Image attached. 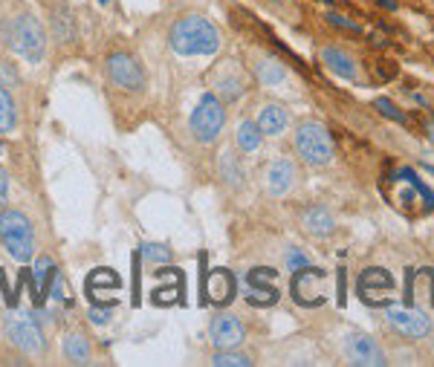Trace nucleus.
I'll return each mask as SVG.
<instances>
[{"mask_svg": "<svg viewBox=\"0 0 434 367\" xmlns=\"http://www.w3.org/2000/svg\"><path fill=\"white\" fill-rule=\"evenodd\" d=\"M99 4H101V6H107V4H111V0H99Z\"/></svg>", "mask_w": 434, "mask_h": 367, "instance_id": "40", "label": "nucleus"}, {"mask_svg": "<svg viewBox=\"0 0 434 367\" xmlns=\"http://www.w3.org/2000/svg\"><path fill=\"white\" fill-rule=\"evenodd\" d=\"M286 125H289V116H286V110L278 107V104H267V107L261 110V116H258V128H261V133H267V136H278Z\"/></svg>", "mask_w": 434, "mask_h": 367, "instance_id": "21", "label": "nucleus"}, {"mask_svg": "<svg viewBox=\"0 0 434 367\" xmlns=\"http://www.w3.org/2000/svg\"><path fill=\"white\" fill-rule=\"evenodd\" d=\"M286 266L293 269V272L304 269V266H307V254H304V252H299V249H289V252H286Z\"/></svg>", "mask_w": 434, "mask_h": 367, "instance_id": "32", "label": "nucleus"}, {"mask_svg": "<svg viewBox=\"0 0 434 367\" xmlns=\"http://www.w3.org/2000/svg\"><path fill=\"white\" fill-rule=\"evenodd\" d=\"M6 197H9V176L6 171H0V203H6Z\"/></svg>", "mask_w": 434, "mask_h": 367, "instance_id": "36", "label": "nucleus"}, {"mask_svg": "<svg viewBox=\"0 0 434 367\" xmlns=\"http://www.w3.org/2000/svg\"><path fill=\"white\" fill-rule=\"evenodd\" d=\"M61 347H64V358H69V361H87L90 358V341L82 333L64 336Z\"/></svg>", "mask_w": 434, "mask_h": 367, "instance_id": "23", "label": "nucleus"}, {"mask_svg": "<svg viewBox=\"0 0 434 367\" xmlns=\"http://www.w3.org/2000/svg\"><path fill=\"white\" fill-rule=\"evenodd\" d=\"M374 104H377V110H379V113H385L388 119H394V122H406V113H403L400 107H394L388 98H377Z\"/></svg>", "mask_w": 434, "mask_h": 367, "instance_id": "30", "label": "nucleus"}, {"mask_svg": "<svg viewBox=\"0 0 434 367\" xmlns=\"http://www.w3.org/2000/svg\"><path fill=\"white\" fill-rule=\"evenodd\" d=\"M328 21H330V23H336V26H342V29H350V32H359V26H356L353 21H347V18L336 15V12H330V15H328Z\"/></svg>", "mask_w": 434, "mask_h": 367, "instance_id": "34", "label": "nucleus"}, {"mask_svg": "<svg viewBox=\"0 0 434 367\" xmlns=\"http://www.w3.org/2000/svg\"><path fill=\"white\" fill-rule=\"evenodd\" d=\"M0 154H4V145H0Z\"/></svg>", "mask_w": 434, "mask_h": 367, "instance_id": "42", "label": "nucleus"}, {"mask_svg": "<svg viewBox=\"0 0 434 367\" xmlns=\"http://www.w3.org/2000/svg\"><path fill=\"white\" fill-rule=\"evenodd\" d=\"M171 47L177 55H214L221 50V35L203 15H186L171 26Z\"/></svg>", "mask_w": 434, "mask_h": 367, "instance_id": "1", "label": "nucleus"}, {"mask_svg": "<svg viewBox=\"0 0 434 367\" xmlns=\"http://www.w3.org/2000/svg\"><path fill=\"white\" fill-rule=\"evenodd\" d=\"M321 61H324V67H328L330 72H336V76H342V79H356V61H353L347 52L328 47V50H321Z\"/></svg>", "mask_w": 434, "mask_h": 367, "instance_id": "20", "label": "nucleus"}, {"mask_svg": "<svg viewBox=\"0 0 434 367\" xmlns=\"http://www.w3.org/2000/svg\"><path fill=\"white\" fill-rule=\"evenodd\" d=\"M107 76H111V81L128 93H139L145 87V76H142V67L133 55L128 52H113L107 55Z\"/></svg>", "mask_w": 434, "mask_h": 367, "instance_id": "11", "label": "nucleus"}, {"mask_svg": "<svg viewBox=\"0 0 434 367\" xmlns=\"http://www.w3.org/2000/svg\"><path fill=\"white\" fill-rule=\"evenodd\" d=\"M275 278H278V272L269 269V266H255V269H252L246 275V281H249L246 304H252V307H272V304H278L281 292L272 286Z\"/></svg>", "mask_w": 434, "mask_h": 367, "instance_id": "13", "label": "nucleus"}, {"mask_svg": "<svg viewBox=\"0 0 434 367\" xmlns=\"http://www.w3.org/2000/svg\"><path fill=\"white\" fill-rule=\"evenodd\" d=\"M0 243L18 264H26L35 252V232L29 217L18 208L0 211Z\"/></svg>", "mask_w": 434, "mask_h": 367, "instance_id": "2", "label": "nucleus"}, {"mask_svg": "<svg viewBox=\"0 0 434 367\" xmlns=\"http://www.w3.org/2000/svg\"><path fill=\"white\" fill-rule=\"evenodd\" d=\"M261 128H258V122H240L238 125V145H240V151H246V154H255L258 148H261Z\"/></svg>", "mask_w": 434, "mask_h": 367, "instance_id": "22", "label": "nucleus"}, {"mask_svg": "<svg viewBox=\"0 0 434 367\" xmlns=\"http://www.w3.org/2000/svg\"><path fill=\"white\" fill-rule=\"evenodd\" d=\"M18 81H21L18 69L12 64H6V61H0V84H18Z\"/></svg>", "mask_w": 434, "mask_h": 367, "instance_id": "33", "label": "nucleus"}, {"mask_svg": "<svg viewBox=\"0 0 434 367\" xmlns=\"http://www.w3.org/2000/svg\"><path fill=\"white\" fill-rule=\"evenodd\" d=\"M4 327H6V339L23 353H41L47 344V339L41 333V324L23 310H9Z\"/></svg>", "mask_w": 434, "mask_h": 367, "instance_id": "7", "label": "nucleus"}, {"mask_svg": "<svg viewBox=\"0 0 434 367\" xmlns=\"http://www.w3.org/2000/svg\"><path fill=\"white\" fill-rule=\"evenodd\" d=\"M221 171H223V182H226V186H232V188H240L243 186V174H240V168H238V162L226 154L223 159H221Z\"/></svg>", "mask_w": 434, "mask_h": 367, "instance_id": "28", "label": "nucleus"}, {"mask_svg": "<svg viewBox=\"0 0 434 367\" xmlns=\"http://www.w3.org/2000/svg\"><path fill=\"white\" fill-rule=\"evenodd\" d=\"M385 321L396 329L400 336L408 339H425L431 333V318L420 307H385Z\"/></svg>", "mask_w": 434, "mask_h": 367, "instance_id": "10", "label": "nucleus"}, {"mask_svg": "<svg viewBox=\"0 0 434 367\" xmlns=\"http://www.w3.org/2000/svg\"><path fill=\"white\" fill-rule=\"evenodd\" d=\"M133 281H136L133 283V304L139 307V252L133 254Z\"/></svg>", "mask_w": 434, "mask_h": 367, "instance_id": "35", "label": "nucleus"}, {"mask_svg": "<svg viewBox=\"0 0 434 367\" xmlns=\"http://www.w3.org/2000/svg\"><path fill=\"white\" fill-rule=\"evenodd\" d=\"M321 4H333V0H321Z\"/></svg>", "mask_w": 434, "mask_h": 367, "instance_id": "41", "label": "nucleus"}, {"mask_svg": "<svg viewBox=\"0 0 434 367\" xmlns=\"http://www.w3.org/2000/svg\"><path fill=\"white\" fill-rule=\"evenodd\" d=\"M18 122V113H15V101L12 96L6 93V87L0 84V133H9Z\"/></svg>", "mask_w": 434, "mask_h": 367, "instance_id": "25", "label": "nucleus"}, {"mask_svg": "<svg viewBox=\"0 0 434 367\" xmlns=\"http://www.w3.org/2000/svg\"><path fill=\"white\" fill-rule=\"evenodd\" d=\"M304 223H307V229L313 232V235H328V232H333V214L328 211V208H321V205H316V208H310L307 214H304Z\"/></svg>", "mask_w": 434, "mask_h": 367, "instance_id": "24", "label": "nucleus"}, {"mask_svg": "<svg viewBox=\"0 0 434 367\" xmlns=\"http://www.w3.org/2000/svg\"><path fill=\"white\" fill-rule=\"evenodd\" d=\"M428 136H431V142H434V122H428Z\"/></svg>", "mask_w": 434, "mask_h": 367, "instance_id": "38", "label": "nucleus"}, {"mask_svg": "<svg viewBox=\"0 0 434 367\" xmlns=\"http://www.w3.org/2000/svg\"><path fill=\"white\" fill-rule=\"evenodd\" d=\"M379 4H382L385 9H396V4H394V0H379Z\"/></svg>", "mask_w": 434, "mask_h": 367, "instance_id": "37", "label": "nucleus"}, {"mask_svg": "<svg viewBox=\"0 0 434 367\" xmlns=\"http://www.w3.org/2000/svg\"><path fill=\"white\" fill-rule=\"evenodd\" d=\"M211 364H217V367H249L252 364V358L249 356H240V353H217L214 358H211Z\"/></svg>", "mask_w": 434, "mask_h": 367, "instance_id": "29", "label": "nucleus"}, {"mask_svg": "<svg viewBox=\"0 0 434 367\" xmlns=\"http://www.w3.org/2000/svg\"><path fill=\"white\" fill-rule=\"evenodd\" d=\"M139 258H145L148 264H168L171 261V249L162 243H142L139 246Z\"/></svg>", "mask_w": 434, "mask_h": 367, "instance_id": "26", "label": "nucleus"}, {"mask_svg": "<svg viewBox=\"0 0 434 367\" xmlns=\"http://www.w3.org/2000/svg\"><path fill=\"white\" fill-rule=\"evenodd\" d=\"M235 292H238L235 272L217 266L203 278V292L200 295H203V304H208V307H226V304H232Z\"/></svg>", "mask_w": 434, "mask_h": 367, "instance_id": "12", "label": "nucleus"}, {"mask_svg": "<svg viewBox=\"0 0 434 367\" xmlns=\"http://www.w3.org/2000/svg\"><path fill=\"white\" fill-rule=\"evenodd\" d=\"M356 292H359V298L365 307H388L394 301V292H396V281L388 269L382 266H371L359 275L356 281Z\"/></svg>", "mask_w": 434, "mask_h": 367, "instance_id": "8", "label": "nucleus"}, {"mask_svg": "<svg viewBox=\"0 0 434 367\" xmlns=\"http://www.w3.org/2000/svg\"><path fill=\"white\" fill-rule=\"evenodd\" d=\"M293 298L299 307H310V310L328 304V272L316 269L310 264L293 272Z\"/></svg>", "mask_w": 434, "mask_h": 367, "instance_id": "9", "label": "nucleus"}, {"mask_svg": "<svg viewBox=\"0 0 434 367\" xmlns=\"http://www.w3.org/2000/svg\"><path fill=\"white\" fill-rule=\"evenodd\" d=\"M119 286H122V281H119V275L113 269H93L87 275V298L93 304H101V307H113L119 301H113L111 295H104V292H113V289L119 292Z\"/></svg>", "mask_w": 434, "mask_h": 367, "instance_id": "16", "label": "nucleus"}, {"mask_svg": "<svg viewBox=\"0 0 434 367\" xmlns=\"http://www.w3.org/2000/svg\"><path fill=\"white\" fill-rule=\"evenodd\" d=\"M345 353L353 364H374V367H382L385 364V353L379 347L377 339L365 336V333H350L347 341H345Z\"/></svg>", "mask_w": 434, "mask_h": 367, "instance_id": "14", "label": "nucleus"}, {"mask_svg": "<svg viewBox=\"0 0 434 367\" xmlns=\"http://www.w3.org/2000/svg\"><path fill=\"white\" fill-rule=\"evenodd\" d=\"M408 301L417 304L420 310H431L434 307V269L431 266L408 272Z\"/></svg>", "mask_w": 434, "mask_h": 367, "instance_id": "17", "label": "nucleus"}, {"mask_svg": "<svg viewBox=\"0 0 434 367\" xmlns=\"http://www.w3.org/2000/svg\"><path fill=\"white\" fill-rule=\"evenodd\" d=\"M284 76H286L284 67L278 61H272V58H267V61L258 64V79L264 84H278V81H284Z\"/></svg>", "mask_w": 434, "mask_h": 367, "instance_id": "27", "label": "nucleus"}, {"mask_svg": "<svg viewBox=\"0 0 434 367\" xmlns=\"http://www.w3.org/2000/svg\"><path fill=\"white\" fill-rule=\"evenodd\" d=\"M391 179L400 182V186H394V188H396V203H400L406 211H411V214H428V211H434V191L417 176L414 168H408V165L396 168Z\"/></svg>", "mask_w": 434, "mask_h": 367, "instance_id": "3", "label": "nucleus"}, {"mask_svg": "<svg viewBox=\"0 0 434 367\" xmlns=\"http://www.w3.org/2000/svg\"><path fill=\"white\" fill-rule=\"evenodd\" d=\"M9 47L29 64H38L44 58V47H47V38H44V26L38 23V18L32 15H18L12 29H9Z\"/></svg>", "mask_w": 434, "mask_h": 367, "instance_id": "4", "label": "nucleus"}, {"mask_svg": "<svg viewBox=\"0 0 434 367\" xmlns=\"http://www.w3.org/2000/svg\"><path fill=\"white\" fill-rule=\"evenodd\" d=\"M208 336L221 350H232L243 341V324H240L238 315H229V312L214 315L211 324H208Z\"/></svg>", "mask_w": 434, "mask_h": 367, "instance_id": "15", "label": "nucleus"}, {"mask_svg": "<svg viewBox=\"0 0 434 367\" xmlns=\"http://www.w3.org/2000/svg\"><path fill=\"white\" fill-rule=\"evenodd\" d=\"M87 315H90V321H93V324H107V321H111V315H113V307H101V304H93Z\"/></svg>", "mask_w": 434, "mask_h": 367, "instance_id": "31", "label": "nucleus"}, {"mask_svg": "<svg viewBox=\"0 0 434 367\" xmlns=\"http://www.w3.org/2000/svg\"><path fill=\"white\" fill-rule=\"evenodd\" d=\"M296 182V165L289 159H275L269 162V171H267V191L272 197H284Z\"/></svg>", "mask_w": 434, "mask_h": 367, "instance_id": "18", "label": "nucleus"}, {"mask_svg": "<svg viewBox=\"0 0 434 367\" xmlns=\"http://www.w3.org/2000/svg\"><path fill=\"white\" fill-rule=\"evenodd\" d=\"M223 125H226V110H223L221 98H217L214 93H206L200 98V104L194 107L191 119H189L191 133L197 136V142H214L217 136H221Z\"/></svg>", "mask_w": 434, "mask_h": 367, "instance_id": "6", "label": "nucleus"}, {"mask_svg": "<svg viewBox=\"0 0 434 367\" xmlns=\"http://www.w3.org/2000/svg\"><path fill=\"white\" fill-rule=\"evenodd\" d=\"M296 151L307 165H328L333 159V136L324 125L307 122L296 130Z\"/></svg>", "mask_w": 434, "mask_h": 367, "instance_id": "5", "label": "nucleus"}, {"mask_svg": "<svg viewBox=\"0 0 434 367\" xmlns=\"http://www.w3.org/2000/svg\"><path fill=\"white\" fill-rule=\"evenodd\" d=\"M52 272H55V261L52 258H38L35 261V269H32V275H29V281H32V298H35V304H41V298L44 295H50V281H52Z\"/></svg>", "mask_w": 434, "mask_h": 367, "instance_id": "19", "label": "nucleus"}, {"mask_svg": "<svg viewBox=\"0 0 434 367\" xmlns=\"http://www.w3.org/2000/svg\"><path fill=\"white\" fill-rule=\"evenodd\" d=\"M423 168H425V171H431V174H434V165H428V162H423Z\"/></svg>", "mask_w": 434, "mask_h": 367, "instance_id": "39", "label": "nucleus"}]
</instances>
